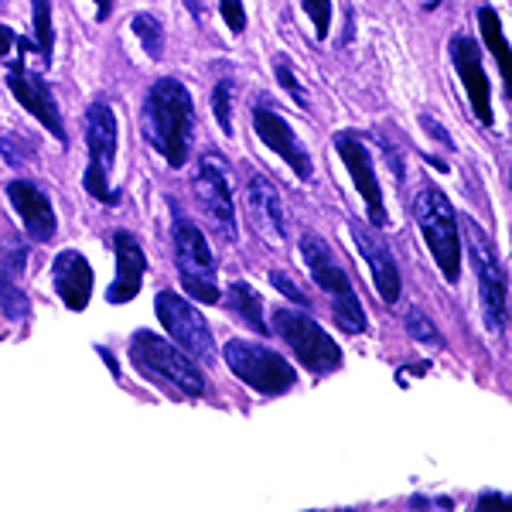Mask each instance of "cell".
I'll return each mask as SVG.
<instances>
[{"mask_svg": "<svg viewBox=\"0 0 512 512\" xmlns=\"http://www.w3.org/2000/svg\"><path fill=\"white\" fill-rule=\"evenodd\" d=\"M448 52H451L454 72H458L461 86H465V96H468V103H472L475 117L482 120L485 127H492L495 123V117H492V86H489V76H485V69H482V52H478V45L472 38H451Z\"/></svg>", "mask_w": 512, "mask_h": 512, "instance_id": "obj_17", "label": "cell"}, {"mask_svg": "<svg viewBox=\"0 0 512 512\" xmlns=\"http://www.w3.org/2000/svg\"><path fill=\"white\" fill-rule=\"evenodd\" d=\"M253 130H256V137H260L263 144L270 147V151L284 158V164L294 171L297 178L311 181V175H315V164H311L308 147L297 140L294 127L284 117H280V113L267 110V106H256V110H253Z\"/></svg>", "mask_w": 512, "mask_h": 512, "instance_id": "obj_16", "label": "cell"}, {"mask_svg": "<svg viewBox=\"0 0 512 512\" xmlns=\"http://www.w3.org/2000/svg\"><path fill=\"white\" fill-rule=\"evenodd\" d=\"M185 4H188V11H192L195 18H202V14H205V0H185Z\"/></svg>", "mask_w": 512, "mask_h": 512, "instance_id": "obj_35", "label": "cell"}, {"mask_svg": "<svg viewBox=\"0 0 512 512\" xmlns=\"http://www.w3.org/2000/svg\"><path fill=\"white\" fill-rule=\"evenodd\" d=\"M274 76H277L280 86H284L287 93L294 96L297 106H308V96H304V89H301V82H297L294 65H291V59H287V55H277V59H274Z\"/></svg>", "mask_w": 512, "mask_h": 512, "instance_id": "obj_29", "label": "cell"}, {"mask_svg": "<svg viewBox=\"0 0 512 512\" xmlns=\"http://www.w3.org/2000/svg\"><path fill=\"white\" fill-rule=\"evenodd\" d=\"M478 28H482V38L489 45V52L495 55L499 62V72L502 79H509L512 72V59H509V45H506V35H502V24H499V14L492 7H478Z\"/></svg>", "mask_w": 512, "mask_h": 512, "instance_id": "obj_23", "label": "cell"}, {"mask_svg": "<svg viewBox=\"0 0 512 512\" xmlns=\"http://www.w3.org/2000/svg\"><path fill=\"white\" fill-rule=\"evenodd\" d=\"M96 4V21L103 24L106 18H110V11H113V0H93Z\"/></svg>", "mask_w": 512, "mask_h": 512, "instance_id": "obj_34", "label": "cell"}, {"mask_svg": "<svg viewBox=\"0 0 512 512\" xmlns=\"http://www.w3.org/2000/svg\"><path fill=\"white\" fill-rule=\"evenodd\" d=\"M24 270V250L18 246L11 253H0V304H4V315L21 321L28 318V297L18 287V274Z\"/></svg>", "mask_w": 512, "mask_h": 512, "instance_id": "obj_21", "label": "cell"}, {"mask_svg": "<svg viewBox=\"0 0 512 512\" xmlns=\"http://www.w3.org/2000/svg\"><path fill=\"white\" fill-rule=\"evenodd\" d=\"M0 4H4V0H0Z\"/></svg>", "mask_w": 512, "mask_h": 512, "instance_id": "obj_37", "label": "cell"}, {"mask_svg": "<svg viewBox=\"0 0 512 512\" xmlns=\"http://www.w3.org/2000/svg\"><path fill=\"white\" fill-rule=\"evenodd\" d=\"M7 89L14 93V99L24 106V110L35 117L41 127L48 130L55 140H62L65 147V127H62V113H59V103L52 96V86L45 82V76L28 69V59H18V62H7Z\"/></svg>", "mask_w": 512, "mask_h": 512, "instance_id": "obj_12", "label": "cell"}, {"mask_svg": "<svg viewBox=\"0 0 512 512\" xmlns=\"http://www.w3.org/2000/svg\"><path fill=\"white\" fill-rule=\"evenodd\" d=\"M222 7V21L233 35H243L246 31V11H243V0H219Z\"/></svg>", "mask_w": 512, "mask_h": 512, "instance_id": "obj_31", "label": "cell"}, {"mask_svg": "<svg viewBox=\"0 0 512 512\" xmlns=\"http://www.w3.org/2000/svg\"><path fill=\"white\" fill-rule=\"evenodd\" d=\"M195 195H198V202H202L205 216L212 219V226L222 233V239L236 243L239 239L236 205H233V192H229L226 164L219 161V154H202L198 175H195Z\"/></svg>", "mask_w": 512, "mask_h": 512, "instance_id": "obj_11", "label": "cell"}, {"mask_svg": "<svg viewBox=\"0 0 512 512\" xmlns=\"http://www.w3.org/2000/svg\"><path fill=\"white\" fill-rule=\"evenodd\" d=\"M130 362L137 366L140 376L158 379V383L171 386L188 400H198L205 393V376L198 373V362L154 332H137L130 338Z\"/></svg>", "mask_w": 512, "mask_h": 512, "instance_id": "obj_2", "label": "cell"}, {"mask_svg": "<svg viewBox=\"0 0 512 512\" xmlns=\"http://www.w3.org/2000/svg\"><path fill=\"white\" fill-rule=\"evenodd\" d=\"M246 198H250V216H253L256 226H260L270 239L284 243L287 239V212H284V202H280L277 188L270 185V178L267 175H250Z\"/></svg>", "mask_w": 512, "mask_h": 512, "instance_id": "obj_20", "label": "cell"}, {"mask_svg": "<svg viewBox=\"0 0 512 512\" xmlns=\"http://www.w3.org/2000/svg\"><path fill=\"white\" fill-rule=\"evenodd\" d=\"M212 110H216V120H219L222 134L233 137V82H229V79L216 82V93H212Z\"/></svg>", "mask_w": 512, "mask_h": 512, "instance_id": "obj_27", "label": "cell"}, {"mask_svg": "<svg viewBox=\"0 0 512 512\" xmlns=\"http://www.w3.org/2000/svg\"><path fill=\"white\" fill-rule=\"evenodd\" d=\"M140 130H144L147 144L171 168H185L195 137V103L185 82L164 76L147 89L144 110H140Z\"/></svg>", "mask_w": 512, "mask_h": 512, "instance_id": "obj_1", "label": "cell"}, {"mask_svg": "<svg viewBox=\"0 0 512 512\" xmlns=\"http://www.w3.org/2000/svg\"><path fill=\"white\" fill-rule=\"evenodd\" d=\"M270 284H274L277 291H284L287 297H291L294 304H308V297H304V291H301V287H297L294 280L287 277V274H280V270H270Z\"/></svg>", "mask_w": 512, "mask_h": 512, "instance_id": "obj_32", "label": "cell"}, {"mask_svg": "<svg viewBox=\"0 0 512 512\" xmlns=\"http://www.w3.org/2000/svg\"><path fill=\"white\" fill-rule=\"evenodd\" d=\"M335 151H338V158H342L345 168H349V175L355 181V192H359L362 202H366L369 226L383 229L386 226L383 185H379V178H376V164H373V154H369V147L362 144L359 137H352V134H338L335 137Z\"/></svg>", "mask_w": 512, "mask_h": 512, "instance_id": "obj_13", "label": "cell"}, {"mask_svg": "<svg viewBox=\"0 0 512 512\" xmlns=\"http://www.w3.org/2000/svg\"><path fill=\"white\" fill-rule=\"evenodd\" d=\"M349 233H352L355 250L362 253V260H366L369 270H373L379 297H383L386 304H396L400 301V291H403V280H400V267H396V260H393L390 243H386L376 226H362L359 219L349 222Z\"/></svg>", "mask_w": 512, "mask_h": 512, "instance_id": "obj_14", "label": "cell"}, {"mask_svg": "<svg viewBox=\"0 0 512 512\" xmlns=\"http://www.w3.org/2000/svg\"><path fill=\"white\" fill-rule=\"evenodd\" d=\"M117 144H120V130H117V113L106 99H96L86 110V151H89V164H86V192L103 205L117 202V192L110 188V171L113 161H117Z\"/></svg>", "mask_w": 512, "mask_h": 512, "instance_id": "obj_7", "label": "cell"}, {"mask_svg": "<svg viewBox=\"0 0 512 512\" xmlns=\"http://www.w3.org/2000/svg\"><path fill=\"white\" fill-rule=\"evenodd\" d=\"M175 222H171V243H175V263H178V280L195 301L202 304H219V267L216 256L209 250V239L202 236V229L195 226L188 216H181L178 205Z\"/></svg>", "mask_w": 512, "mask_h": 512, "instance_id": "obj_4", "label": "cell"}, {"mask_svg": "<svg viewBox=\"0 0 512 512\" xmlns=\"http://www.w3.org/2000/svg\"><path fill=\"white\" fill-rule=\"evenodd\" d=\"M270 332L280 335V342L291 349V355L308 373L328 376V373H335V369H342V349H338L332 342V335H328L308 311L277 308Z\"/></svg>", "mask_w": 512, "mask_h": 512, "instance_id": "obj_6", "label": "cell"}, {"mask_svg": "<svg viewBox=\"0 0 512 512\" xmlns=\"http://www.w3.org/2000/svg\"><path fill=\"white\" fill-rule=\"evenodd\" d=\"M55 277V294L62 297V304L69 311H86L89 297H93V267L86 263V256L76 250H62L52 263Z\"/></svg>", "mask_w": 512, "mask_h": 512, "instance_id": "obj_19", "label": "cell"}, {"mask_svg": "<svg viewBox=\"0 0 512 512\" xmlns=\"http://www.w3.org/2000/svg\"><path fill=\"white\" fill-rule=\"evenodd\" d=\"M113 253H117V277H113L110 291H106V301L127 304V301H134L140 284H144L147 256H144V246L137 243V236L127 233V229L113 233Z\"/></svg>", "mask_w": 512, "mask_h": 512, "instance_id": "obj_18", "label": "cell"}, {"mask_svg": "<svg viewBox=\"0 0 512 512\" xmlns=\"http://www.w3.org/2000/svg\"><path fill=\"white\" fill-rule=\"evenodd\" d=\"M465 236H468V250H472V263L478 274L485 325H489V332H506L509 294H506V270H502V263H499V253H495L492 239L482 233V226L472 219H465Z\"/></svg>", "mask_w": 512, "mask_h": 512, "instance_id": "obj_9", "label": "cell"}, {"mask_svg": "<svg viewBox=\"0 0 512 512\" xmlns=\"http://www.w3.org/2000/svg\"><path fill=\"white\" fill-rule=\"evenodd\" d=\"M506 495H499V492H485L482 499H478V509H485V506H506Z\"/></svg>", "mask_w": 512, "mask_h": 512, "instance_id": "obj_33", "label": "cell"}, {"mask_svg": "<svg viewBox=\"0 0 512 512\" xmlns=\"http://www.w3.org/2000/svg\"><path fill=\"white\" fill-rule=\"evenodd\" d=\"M301 7L308 11L311 24H315L318 41H325L328 31H332V0H301Z\"/></svg>", "mask_w": 512, "mask_h": 512, "instance_id": "obj_30", "label": "cell"}, {"mask_svg": "<svg viewBox=\"0 0 512 512\" xmlns=\"http://www.w3.org/2000/svg\"><path fill=\"white\" fill-rule=\"evenodd\" d=\"M226 308L233 311L246 328H253L256 335H270V325L263 321V301L250 284H243V280L229 284L226 287Z\"/></svg>", "mask_w": 512, "mask_h": 512, "instance_id": "obj_22", "label": "cell"}, {"mask_svg": "<svg viewBox=\"0 0 512 512\" xmlns=\"http://www.w3.org/2000/svg\"><path fill=\"white\" fill-rule=\"evenodd\" d=\"M7 202L14 205V212H18L31 243H52L55 233H59V219H55L52 198L41 192L35 181H28V178L7 181Z\"/></svg>", "mask_w": 512, "mask_h": 512, "instance_id": "obj_15", "label": "cell"}, {"mask_svg": "<svg viewBox=\"0 0 512 512\" xmlns=\"http://www.w3.org/2000/svg\"><path fill=\"white\" fill-rule=\"evenodd\" d=\"M35 52V41L31 38H21L14 28H7V24H0V62H18V59H28V55Z\"/></svg>", "mask_w": 512, "mask_h": 512, "instance_id": "obj_26", "label": "cell"}, {"mask_svg": "<svg viewBox=\"0 0 512 512\" xmlns=\"http://www.w3.org/2000/svg\"><path fill=\"white\" fill-rule=\"evenodd\" d=\"M407 332L417 338L420 345H431V349H441V332L431 325V318L424 315V311H417V308H410L407 311Z\"/></svg>", "mask_w": 512, "mask_h": 512, "instance_id": "obj_28", "label": "cell"}, {"mask_svg": "<svg viewBox=\"0 0 512 512\" xmlns=\"http://www.w3.org/2000/svg\"><path fill=\"white\" fill-rule=\"evenodd\" d=\"M414 219L424 233V243L431 250L437 270L444 274L448 284H458L461 277V233L458 216H454L451 202L444 198L441 188H424L414 198Z\"/></svg>", "mask_w": 512, "mask_h": 512, "instance_id": "obj_5", "label": "cell"}, {"mask_svg": "<svg viewBox=\"0 0 512 512\" xmlns=\"http://www.w3.org/2000/svg\"><path fill=\"white\" fill-rule=\"evenodd\" d=\"M130 28H134V35L140 38L144 52L151 55V59H161L164 55V24L154 18V14H134Z\"/></svg>", "mask_w": 512, "mask_h": 512, "instance_id": "obj_25", "label": "cell"}, {"mask_svg": "<svg viewBox=\"0 0 512 512\" xmlns=\"http://www.w3.org/2000/svg\"><path fill=\"white\" fill-rule=\"evenodd\" d=\"M154 311H158L164 332L171 335V342L181 345V352H188L192 359L212 362L216 359V338H212L209 321L198 315L192 301H185L175 291H158L154 297Z\"/></svg>", "mask_w": 512, "mask_h": 512, "instance_id": "obj_10", "label": "cell"}, {"mask_svg": "<svg viewBox=\"0 0 512 512\" xmlns=\"http://www.w3.org/2000/svg\"><path fill=\"white\" fill-rule=\"evenodd\" d=\"M437 4H441V0H427V11H434Z\"/></svg>", "mask_w": 512, "mask_h": 512, "instance_id": "obj_36", "label": "cell"}, {"mask_svg": "<svg viewBox=\"0 0 512 512\" xmlns=\"http://www.w3.org/2000/svg\"><path fill=\"white\" fill-rule=\"evenodd\" d=\"M31 28H35V52L41 62H52L55 55V24H52V0H31Z\"/></svg>", "mask_w": 512, "mask_h": 512, "instance_id": "obj_24", "label": "cell"}, {"mask_svg": "<svg viewBox=\"0 0 512 512\" xmlns=\"http://www.w3.org/2000/svg\"><path fill=\"white\" fill-rule=\"evenodd\" d=\"M222 359H226V366L233 369V376L239 383H246L250 390L263 396L287 393L297 379V373L284 355L267 349V345L243 342V338H229V342L222 345Z\"/></svg>", "mask_w": 512, "mask_h": 512, "instance_id": "obj_8", "label": "cell"}, {"mask_svg": "<svg viewBox=\"0 0 512 512\" xmlns=\"http://www.w3.org/2000/svg\"><path fill=\"white\" fill-rule=\"evenodd\" d=\"M301 256L308 263L315 284L332 297L335 321L345 335L366 332V308H362L359 294H355L349 274L342 270V263L335 260V253L328 250V243L318 233H301Z\"/></svg>", "mask_w": 512, "mask_h": 512, "instance_id": "obj_3", "label": "cell"}]
</instances>
